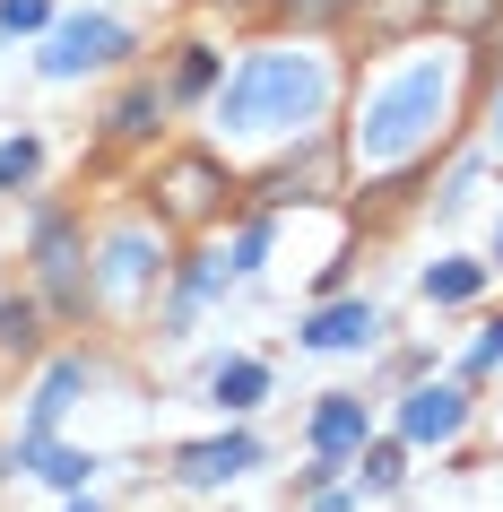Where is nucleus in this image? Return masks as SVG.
<instances>
[{
    "mask_svg": "<svg viewBox=\"0 0 503 512\" xmlns=\"http://www.w3.org/2000/svg\"><path fill=\"white\" fill-rule=\"evenodd\" d=\"M226 278H235V261H226V252H183V270H174V304H165V330L183 339L191 313L226 296Z\"/></svg>",
    "mask_w": 503,
    "mask_h": 512,
    "instance_id": "nucleus-15",
    "label": "nucleus"
},
{
    "mask_svg": "<svg viewBox=\"0 0 503 512\" xmlns=\"http://www.w3.org/2000/svg\"><path fill=\"white\" fill-rule=\"evenodd\" d=\"M35 174H44V139H35V131L0 139V191H27Z\"/></svg>",
    "mask_w": 503,
    "mask_h": 512,
    "instance_id": "nucleus-23",
    "label": "nucleus"
},
{
    "mask_svg": "<svg viewBox=\"0 0 503 512\" xmlns=\"http://www.w3.org/2000/svg\"><path fill=\"white\" fill-rule=\"evenodd\" d=\"M321 183H339V148L330 139H313L304 157H278L252 183V209H287V200H321Z\"/></svg>",
    "mask_w": 503,
    "mask_h": 512,
    "instance_id": "nucleus-12",
    "label": "nucleus"
},
{
    "mask_svg": "<svg viewBox=\"0 0 503 512\" xmlns=\"http://www.w3.org/2000/svg\"><path fill=\"white\" fill-rule=\"evenodd\" d=\"M330 96H339V70L321 53H304V44H252L226 70V87L209 96V113H217L226 139H278V131H321Z\"/></svg>",
    "mask_w": 503,
    "mask_h": 512,
    "instance_id": "nucleus-2",
    "label": "nucleus"
},
{
    "mask_svg": "<svg viewBox=\"0 0 503 512\" xmlns=\"http://www.w3.org/2000/svg\"><path fill=\"white\" fill-rule=\"evenodd\" d=\"M313 356H356V348H373L382 339V313H373L365 296H321L313 313H304V330H295Z\"/></svg>",
    "mask_w": 503,
    "mask_h": 512,
    "instance_id": "nucleus-8",
    "label": "nucleus"
},
{
    "mask_svg": "<svg viewBox=\"0 0 503 512\" xmlns=\"http://www.w3.org/2000/svg\"><path fill=\"white\" fill-rule=\"evenodd\" d=\"M486 278H495V261H434L417 287H425L434 313H451V304H477V296H486Z\"/></svg>",
    "mask_w": 503,
    "mask_h": 512,
    "instance_id": "nucleus-19",
    "label": "nucleus"
},
{
    "mask_svg": "<svg viewBox=\"0 0 503 512\" xmlns=\"http://www.w3.org/2000/svg\"><path fill=\"white\" fill-rule=\"evenodd\" d=\"M226 157H209V148H183V157L157 165V217L165 226H209L217 209H226Z\"/></svg>",
    "mask_w": 503,
    "mask_h": 512,
    "instance_id": "nucleus-5",
    "label": "nucleus"
},
{
    "mask_svg": "<svg viewBox=\"0 0 503 512\" xmlns=\"http://www.w3.org/2000/svg\"><path fill=\"white\" fill-rule=\"evenodd\" d=\"M469 417H477L469 382H408V391H399L391 434L408 443V452H443V443H460V434H469Z\"/></svg>",
    "mask_w": 503,
    "mask_h": 512,
    "instance_id": "nucleus-6",
    "label": "nucleus"
},
{
    "mask_svg": "<svg viewBox=\"0 0 503 512\" xmlns=\"http://www.w3.org/2000/svg\"><path fill=\"white\" fill-rule=\"evenodd\" d=\"M165 113H174L165 79H131L105 105V139H113V148H157V139H165Z\"/></svg>",
    "mask_w": 503,
    "mask_h": 512,
    "instance_id": "nucleus-13",
    "label": "nucleus"
},
{
    "mask_svg": "<svg viewBox=\"0 0 503 512\" xmlns=\"http://www.w3.org/2000/svg\"><path fill=\"white\" fill-rule=\"evenodd\" d=\"M209 400L226 408V417H252V408L269 400V365H261V356H217V374H209Z\"/></svg>",
    "mask_w": 503,
    "mask_h": 512,
    "instance_id": "nucleus-17",
    "label": "nucleus"
},
{
    "mask_svg": "<svg viewBox=\"0 0 503 512\" xmlns=\"http://www.w3.org/2000/svg\"><path fill=\"white\" fill-rule=\"evenodd\" d=\"M365 0H269V18L278 27H339V18H356Z\"/></svg>",
    "mask_w": 503,
    "mask_h": 512,
    "instance_id": "nucleus-24",
    "label": "nucleus"
},
{
    "mask_svg": "<svg viewBox=\"0 0 503 512\" xmlns=\"http://www.w3.org/2000/svg\"><path fill=\"white\" fill-rule=\"evenodd\" d=\"M53 18H61L53 0H0V35H9V44H18V35H44Z\"/></svg>",
    "mask_w": 503,
    "mask_h": 512,
    "instance_id": "nucleus-26",
    "label": "nucleus"
},
{
    "mask_svg": "<svg viewBox=\"0 0 503 512\" xmlns=\"http://www.w3.org/2000/svg\"><path fill=\"white\" fill-rule=\"evenodd\" d=\"M451 122H460V61H417V70L382 79L365 105H356V122H347V165H356V174L408 165V174L382 191V200H399V191L434 165V148L451 139Z\"/></svg>",
    "mask_w": 503,
    "mask_h": 512,
    "instance_id": "nucleus-1",
    "label": "nucleus"
},
{
    "mask_svg": "<svg viewBox=\"0 0 503 512\" xmlns=\"http://www.w3.org/2000/svg\"><path fill=\"white\" fill-rule=\"evenodd\" d=\"M495 9H503V0H434V27H451V35H486V27H495Z\"/></svg>",
    "mask_w": 503,
    "mask_h": 512,
    "instance_id": "nucleus-25",
    "label": "nucleus"
},
{
    "mask_svg": "<svg viewBox=\"0 0 503 512\" xmlns=\"http://www.w3.org/2000/svg\"><path fill=\"white\" fill-rule=\"evenodd\" d=\"M131 53H139V35L122 27L113 9H70V18H53V27H44L35 70H44V79H87V70H122Z\"/></svg>",
    "mask_w": 503,
    "mask_h": 512,
    "instance_id": "nucleus-4",
    "label": "nucleus"
},
{
    "mask_svg": "<svg viewBox=\"0 0 503 512\" xmlns=\"http://www.w3.org/2000/svg\"><path fill=\"white\" fill-rule=\"evenodd\" d=\"M44 478V486H61V495H87V478L105 469L96 452H79V443H61V434H9L0 443V478Z\"/></svg>",
    "mask_w": 503,
    "mask_h": 512,
    "instance_id": "nucleus-7",
    "label": "nucleus"
},
{
    "mask_svg": "<svg viewBox=\"0 0 503 512\" xmlns=\"http://www.w3.org/2000/svg\"><path fill=\"white\" fill-rule=\"evenodd\" d=\"M44 322H53L44 296H0V356H9V365L44 356Z\"/></svg>",
    "mask_w": 503,
    "mask_h": 512,
    "instance_id": "nucleus-18",
    "label": "nucleus"
},
{
    "mask_svg": "<svg viewBox=\"0 0 503 512\" xmlns=\"http://www.w3.org/2000/svg\"><path fill=\"white\" fill-rule=\"evenodd\" d=\"M27 261H35V296L53 304V322H87V313L105 304V287H96V252H87L79 209H35Z\"/></svg>",
    "mask_w": 503,
    "mask_h": 512,
    "instance_id": "nucleus-3",
    "label": "nucleus"
},
{
    "mask_svg": "<svg viewBox=\"0 0 503 512\" xmlns=\"http://www.w3.org/2000/svg\"><path fill=\"white\" fill-rule=\"evenodd\" d=\"M304 512H356V495L347 486H321V495H304Z\"/></svg>",
    "mask_w": 503,
    "mask_h": 512,
    "instance_id": "nucleus-28",
    "label": "nucleus"
},
{
    "mask_svg": "<svg viewBox=\"0 0 503 512\" xmlns=\"http://www.w3.org/2000/svg\"><path fill=\"white\" fill-rule=\"evenodd\" d=\"M243 469H261V434L252 426H226L209 443H183L174 452V486H235Z\"/></svg>",
    "mask_w": 503,
    "mask_h": 512,
    "instance_id": "nucleus-9",
    "label": "nucleus"
},
{
    "mask_svg": "<svg viewBox=\"0 0 503 512\" xmlns=\"http://www.w3.org/2000/svg\"><path fill=\"white\" fill-rule=\"evenodd\" d=\"M174 270L165 261V235H148V226H122V235L96 252V287L105 296H131V287H157V278Z\"/></svg>",
    "mask_w": 503,
    "mask_h": 512,
    "instance_id": "nucleus-11",
    "label": "nucleus"
},
{
    "mask_svg": "<svg viewBox=\"0 0 503 512\" xmlns=\"http://www.w3.org/2000/svg\"><path fill=\"white\" fill-rule=\"evenodd\" d=\"M356 18H365V35H373V44H399V35L434 27V0H365Z\"/></svg>",
    "mask_w": 503,
    "mask_h": 512,
    "instance_id": "nucleus-21",
    "label": "nucleus"
},
{
    "mask_svg": "<svg viewBox=\"0 0 503 512\" xmlns=\"http://www.w3.org/2000/svg\"><path fill=\"white\" fill-rule=\"evenodd\" d=\"M217 87H226V53H217V44H200V35H191V44H174L165 96H174V105H209Z\"/></svg>",
    "mask_w": 503,
    "mask_h": 512,
    "instance_id": "nucleus-16",
    "label": "nucleus"
},
{
    "mask_svg": "<svg viewBox=\"0 0 503 512\" xmlns=\"http://www.w3.org/2000/svg\"><path fill=\"white\" fill-rule=\"evenodd\" d=\"M495 270H503V235H495Z\"/></svg>",
    "mask_w": 503,
    "mask_h": 512,
    "instance_id": "nucleus-31",
    "label": "nucleus"
},
{
    "mask_svg": "<svg viewBox=\"0 0 503 512\" xmlns=\"http://www.w3.org/2000/svg\"><path fill=\"white\" fill-rule=\"evenodd\" d=\"M399 478H408V443L373 434L365 452H356V495H399Z\"/></svg>",
    "mask_w": 503,
    "mask_h": 512,
    "instance_id": "nucleus-20",
    "label": "nucleus"
},
{
    "mask_svg": "<svg viewBox=\"0 0 503 512\" xmlns=\"http://www.w3.org/2000/svg\"><path fill=\"white\" fill-rule=\"evenodd\" d=\"M87 382H96V365H87V356H53V365H44V382H35L27 426H18V434H61V417L87 400Z\"/></svg>",
    "mask_w": 503,
    "mask_h": 512,
    "instance_id": "nucleus-14",
    "label": "nucleus"
},
{
    "mask_svg": "<svg viewBox=\"0 0 503 512\" xmlns=\"http://www.w3.org/2000/svg\"><path fill=\"white\" fill-rule=\"evenodd\" d=\"M70 512H96V504H87V495H70Z\"/></svg>",
    "mask_w": 503,
    "mask_h": 512,
    "instance_id": "nucleus-30",
    "label": "nucleus"
},
{
    "mask_svg": "<svg viewBox=\"0 0 503 512\" xmlns=\"http://www.w3.org/2000/svg\"><path fill=\"white\" fill-rule=\"evenodd\" d=\"M269 235H278V209H252L235 226V252H226V261H235V278H261V261H269Z\"/></svg>",
    "mask_w": 503,
    "mask_h": 512,
    "instance_id": "nucleus-22",
    "label": "nucleus"
},
{
    "mask_svg": "<svg viewBox=\"0 0 503 512\" xmlns=\"http://www.w3.org/2000/svg\"><path fill=\"white\" fill-rule=\"evenodd\" d=\"M304 443H313L321 460H356L373 443V400L365 391H321L313 417H304Z\"/></svg>",
    "mask_w": 503,
    "mask_h": 512,
    "instance_id": "nucleus-10",
    "label": "nucleus"
},
{
    "mask_svg": "<svg viewBox=\"0 0 503 512\" xmlns=\"http://www.w3.org/2000/svg\"><path fill=\"white\" fill-rule=\"evenodd\" d=\"M495 365H503V313H495V322H486V339H477V348L460 356V382H477V374H495Z\"/></svg>",
    "mask_w": 503,
    "mask_h": 512,
    "instance_id": "nucleus-27",
    "label": "nucleus"
},
{
    "mask_svg": "<svg viewBox=\"0 0 503 512\" xmlns=\"http://www.w3.org/2000/svg\"><path fill=\"white\" fill-rule=\"evenodd\" d=\"M477 44H486V61H503V9H495V27L477 35Z\"/></svg>",
    "mask_w": 503,
    "mask_h": 512,
    "instance_id": "nucleus-29",
    "label": "nucleus"
}]
</instances>
